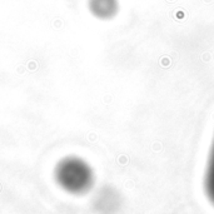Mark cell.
Listing matches in <instances>:
<instances>
[{"instance_id": "obj_3", "label": "cell", "mask_w": 214, "mask_h": 214, "mask_svg": "<svg viewBox=\"0 0 214 214\" xmlns=\"http://www.w3.org/2000/svg\"><path fill=\"white\" fill-rule=\"evenodd\" d=\"M204 189L209 202L214 206V139L210 147V151L208 155V161L206 167L204 175Z\"/></svg>"}, {"instance_id": "obj_2", "label": "cell", "mask_w": 214, "mask_h": 214, "mask_svg": "<svg viewBox=\"0 0 214 214\" xmlns=\"http://www.w3.org/2000/svg\"><path fill=\"white\" fill-rule=\"evenodd\" d=\"M88 8L95 18L109 20L119 12V0H88Z\"/></svg>"}, {"instance_id": "obj_1", "label": "cell", "mask_w": 214, "mask_h": 214, "mask_svg": "<svg viewBox=\"0 0 214 214\" xmlns=\"http://www.w3.org/2000/svg\"><path fill=\"white\" fill-rule=\"evenodd\" d=\"M54 179L64 192L81 195L93 188L95 175L87 160L76 155H68L56 163Z\"/></svg>"}]
</instances>
